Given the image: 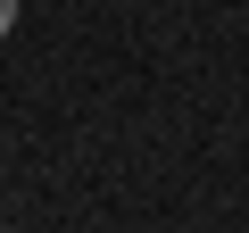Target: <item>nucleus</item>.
Wrapping results in <instances>:
<instances>
[{
  "label": "nucleus",
  "mask_w": 249,
  "mask_h": 233,
  "mask_svg": "<svg viewBox=\"0 0 249 233\" xmlns=\"http://www.w3.org/2000/svg\"><path fill=\"white\" fill-rule=\"evenodd\" d=\"M9 25H17V0H0V34H9Z\"/></svg>",
  "instance_id": "1"
}]
</instances>
